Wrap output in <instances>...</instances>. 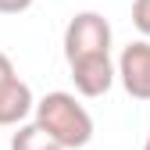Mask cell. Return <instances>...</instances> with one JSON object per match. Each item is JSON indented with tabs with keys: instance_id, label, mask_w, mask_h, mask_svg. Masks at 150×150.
Here are the masks:
<instances>
[{
	"instance_id": "cell-9",
	"label": "cell",
	"mask_w": 150,
	"mask_h": 150,
	"mask_svg": "<svg viewBox=\"0 0 150 150\" xmlns=\"http://www.w3.org/2000/svg\"><path fill=\"white\" fill-rule=\"evenodd\" d=\"M11 75H18V71H14V64H11V57H7L4 50H0V82H7Z\"/></svg>"
},
{
	"instance_id": "cell-1",
	"label": "cell",
	"mask_w": 150,
	"mask_h": 150,
	"mask_svg": "<svg viewBox=\"0 0 150 150\" xmlns=\"http://www.w3.org/2000/svg\"><path fill=\"white\" fill-rule=\"evenodd\" d=\"M36 122L64 150H82L93 139V115L75 100V93L64 89H54L43 100H36Z\"/></svg>"
},
{
	"instance_id": "cell-3",
	"label": "cell",
	"mask_w": 150,
	"mask_h": 150,
	"mask_svg": "<svg viewBox=\"0 0 150 150\" xmlns=\"http://www.w3.org/2000/svg\"><path fill=\"white\" fill-rule=\"evenodd\" d=\"M118 79L132 100H150V40H136L122 50Z\"/></svg>"
},
{
	"instance_id": "cell-7",
	"label": "cell",
	"mask_w": 150,
	"mask_h": 150,
	"mask_svg": "<svg viewBox=\"0 0 150 150\" xmlns=\"http://www.w3.org/2000/svg\"><path fill=\"white\" fill-rule=\"evenodd\" d=\"M132 25L143 40H150V0H132Z\"/></svg>"
},
{
	"instance_id": "cell-10",
	"label": "cell",
	"mask_w": 150,
	"mask_h": 150,
	"mask_svg": "<svg viewBox=\"0 0 150 150\" xmlns=\"http://www.w3.org/2000/svg\"><path fill=\"white\" fill-rule=\"evenodd\" d=\"M143 150H150V139H146V143H143Z\"/></svg>"
},
{
	"instance_id": "cell-2",
	"label": "cell",
	"mask_w": 150,
	"mask_h": 150,
	"mask_svg": "<svg viewBox=\"0 0 150 150\" xmlns=\"http://www.w3.org/2000/svg\"><path fill=\"white\" fill-rule=\"evenodd\" d=\"M111 54V25L97 11H79L64 25V61H86V57H104Z\"/></svg>"
},
{
	"instance_id": "cell-8",
	"label": "cell",
	"mask_w": 150,
	"mask_h": 150,
	"mask_svg": "<svg viewBox=\"0 0 150 150\" xmlns=\"http://www.w3.org/2000/svg\"><path fill=\"white\" fill-rule=\"evenodd\" d=\"M36 4V0H0V14H22Z\"/></svg>"
},
{
	"instance_id": "cell-5",
	"label": "cell",
	"mask_w": 150,
	"mask_h": 150,
	"mask_svg": "<svg viewBox=\"0 0 150 150\" xmlns=\"http://www.w3.org/2000/svg\"><path fill=\"white\" fill-rule=\"evenodd\" d=\"M32 111H36V97L29 82H22L18 75L0 82V125H22Z\"/></svg>"
},
{
	"instance_id": "cell-4",
	"label": "cell",
	"mask_w": 150,
	"mask_h": 150,
	"mask_svg": "<svg viewBox=\"0 0 150 150\" xmlns=\"http://www.w3.org/2000/svg\"><path fill=\"white\" fill-rule=\"evenodd\" d=\"M68 68H71V82H75V93H79V97H104V93L115 86V79H118V64L111 61V54L75 61Z\"/></svg>"
},
{
	"instance_id": "cell-6",
	"label": "cell",
	"mask_w": 150,
	"mask_h": 150,
	"mask_svg": "<svg viewBox=\"0 0 150 150\" xmlns=\"http://www.w3.org/2000/svg\"><path fill=\"white\" fill-rule=\"evenodd\" d=\"M11 150H64V146L54 139L40 122H25V125H18V132L11 136Z\"/></svg>"
}]
</instances>
